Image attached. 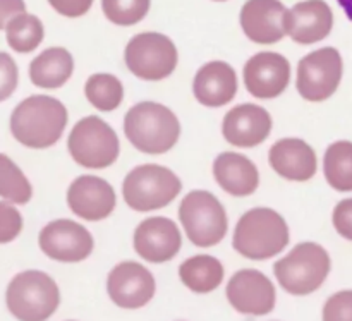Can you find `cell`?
<instances>
[{
  "label": "cell",
  "mask_w": 352,
  "mask_h": 321,
  "mask_svg": "<svg viewBox=\"0 0 352 321\" xmlns=\"http://www.w3.org/2000/svg\"><path fill=\"white\" fill-rule=\"evenodd\" d=\"M67 120L69 112L60 100L48 95H33L12 110L10 133L23 146L45 150L58 143Z\"/></svg>",
  "instance_id": "1"
},
{
  "label": "cell",
  "mask_w": 352,
  "mask_h": 321,
  "mask_svg": "<svg viewBox=\"0 0 352 321\" xmlns=\"http://www.w3.org/2000/svg\"><path fill=\"white\" fill-rule=\"evenodd\" d=\"M291 241L284 217L272 208H251L237 220L232 246L246 260L265 261L277 256Z\"/></svg>",
  "instance_id": "2"
},
{
  "label": "cell",
  "mask_w": 352,
  "mask_h": 321,
  "mask_svg": "<svg viewBox=\"0 0 352 321\" xmlns=\"http://www.w3.org/2000/svg\"><path fill=\"white\" fill-rule=\"evenodd\" d=\"M124 134L141 153L164 155L177 144L181 122L168 107L158 102H140L124 117Z\"/></svg>",
  "instance_id": "3"
},
{
  "label": "cell",
  "mask_w": 352,
  "mask_h": 321,
  "mask_svg": "<svg viewBox=\"0 0 352 321\" xmlns=\"http://www.w3.org/2000/svg\"><path fill=\"white\" fill-rule=\"evenodd\" d=\"M332 268L329 251L316 243H299L274 265L277 282L292 296H308L325 284Z\"/></svg>",
  "instance_id": "4"
},
{
  "label": "cell",
  "mask_w": 352,
  "mask_h": 321,
  "mask_svg": "<svg viewBox=\"0 0 352 321\" xmlns=\"http://www.w3.org/2000/svg\"><path fill=\"white\" fill-rule=\"evenodd\" d=\"M181 191L182 182L177 174L158 164L138 165L122 182L124 201L131 210L140 213L165 208Z\"/></svg>",
  "instance_id": "5"
},
{
  "label": "cell",
  "mask_w": 352,
  "mask_h": 321,
  "mask_svg": "<svg viewBox=\"0 0 352 321\" xmlns=\"http://www.w3.org/2000/svg\"><path fill=\"white\" fill-rule=\"evenodd\" d=\"M6 302L16 320L47 321L60 305V291L45 272L26 270L10 280Z\"/></svg>",
  "instance_id": "6"
},
{
  "label": "cell",
  "mask_w": 352,
  "mask_h": 321,
  "mask_svg": "<svg viewBox=\"0 0 352 321\" xmlns=\"http://www.w3.org/2000/svg\"><path fill=\"white\" fill-rule=\"evenodd\" d=\"M179 220L188 239L196 247H213L223 241L229 219L215 195L203 189L188 192L179 206Z\"/></svg>",
  "instance_id": "7"
},
{
  "label": "cell",
  "mask_w": 352,
  "mask_h": 321,
  "mask_svg": "<svg viewBox=\"0 0 352 321\" xmlns=\"http://www.w3.org/2000/svg\"><path fill=\"white\" fill-rule=\"evenodd\" d=\"M67 150L72 160L81 167L103 170L117 162L120 143L112 126L98 115H86L69 133Z\"/></svg>",
  "instance_id": "8"
},
{
  "label": "cell",
  "mask_w": 352,
  "mask_h": 321,
  "mask_svg": "<svg viewBox=\"0 0 352 321\" xmlns=\"http://www.w3.org/2000/svg\"><path fill=\"white\" fill-rule=\"evenodd\" d=\"M124 62L131 74L143 81H162L174 74L179 52L174 41L164 33L143 31L127 41Z\"/></svg>",
  "instance_id": "9"
},
{
  "label": "cell",
  "mask_w": 352,
  "mask_h": 321,
  "mask_svg": "<svg viewBox=\"0 0 352 321\" xmlns=\"http://www.w3.org/2000/svg\"><path fill=\"white\" fill-rule=\"evenodd\" d=\"M344 76V60L336 47L309 52L299 60L296 89L306 102L322 103L336 95Z\"/></svg>",
  "instance_id": "10"
},
{
  "label": "cell",
  "mask_w": 352,
  "mask_h": 321,
  "mask_svg": "<svg viewBox=\"0 0 352 321\" xmlns=\"http://www.w3.org/2000/svg\"><path fill=\"white\" fill-rule=\"evenodd\" d=\"M38 244L45 256L60 263H79L91 256L95 241L81 223L58 219L47 223L38 236Z\"/></svg>",
  "instance_id": "11"
},
{
  "label": "cell",
  "mask_w": 352,
  "mask_h": 321,
  "mask_svg": "<svg viewBox=\"0 0 352 321\" xmlns=\"http://www.w3.org/2000/svg\"><path fill=\"white\" fill-rule=\"evenodd\" d=\"M227 301L241 315L265 316L274 311L277 292L270 278L260 270L244 268L236 272L226 289Z\"/></svg>",
  "instance_id": "12"
},
{
  "label": "cell",
  "mask_w": 352,
  "mask_h": 321,
  "mask_svg": "<svg viewBox=\"0 0 352 321\" xmlns=\"http://www.w3.org/2000/svg\"><path fill=\"white\" fill-rule=\"evenodd\" d=\"M157 284L144 265L122 261L116 265L107 278V292L116 306L122 309L144 308L153 299Z\"/></svg>",
  "instance_id": "13"
},
{
  "label": "cell",
  "mask_w": 352,
  "mask_h": 321,
  "mask_svg": "<svg viewBox=\"0 0 352 321\" xmlns=\"http://www.w3.org/2000/svg\"><path fill=\"white\" fill-rule=\"evenodd\" d=\"M243 79L246 91L254 98H277L289 88L291 62L277 52H260L244 64Z\"/></svg>",
  "instance_id": "14"
},
{
  "label": "cell",
  "mask_w": 352,
  "mask_h": 321,
  "mask_svg": "<svg viewBox=\"0 0 352 321\" xmlns=\"http://www.w3.org/2000/svg\"><path fill=\"white\" fill-rule=\"evenodd\" d=\"M133 246L141 260L155 265L167 263L181 251V230L167 217H148L134 230Z\"/></svg>",
  "instance_id": "15"
},
{
  "label": "cell",
  "mask_w": 352,
  "mask_h": 321,
  "mask_svg": "<svg viewBox=\"0 0 352 321\" xmlns=\"http://www.w3.org/2000/svg\"><path fill=\"white\" fill-rule=\"evenodd\" d=\"M117 205V195L112 184L98 175H79L67 189V206L86 222L109 219Z\"/></svg>",
  "instance_id": "16"
},
{
  "label": "cell",
  "mask_w": 352,
  "mask_h": 321,
  "mask_svg": "<svg viewBox=\"0 0 352 321\" xmlns=\"http://www.w3.org/2000/svg\"><path fill=\"white\" fill-rule=\"evenodd\" d=\"M274 127L270 112L256 103H241L223 115L222 134L236 148H256L268 140Z\"/></svg>",
  "instance_id": "17"
},
{
  "label": "cell",
  "mask_w": 352,
  "mask_h": 321,
  "mask_svg": "<svg viewBox=\"0 0 352 321\" xmlns=\"http://www.w3.org/2000/svg\"><path fill=\"white\" fill-rule=\"evenodd\" d=\"M287 9L280 0H246L239 23L248 40L258 45L278 43L285 33Z\"/></svg>",
  "instance_id": "18"
},
{
  "label": "cell",
  "mask_w": 352,
  "mask_h": 321,
  "mask_svg": "<svg viewBox=\"0 0 352 321\" xmlns=\"http://www.w3.org/2000/svg\"><path fill=\"white\" fill-rule=\"evenodd\" d=\"M268 164L277 175L291 182H308L318 172L315 148L301 137H282L268 151Z\"/></svg>",
  "instance_id": "19"
},
{
  "label": "cell",
  "mask_w": 352,
  "mask_h": 321,
  "mask_svg": "<svg viewBox=\"0 0 352 321\" xmlns=\"http://www.w3.org/2000/svg\"><path fill=\"white\" fill-rule=\"evenodd\" d=\"M333 30V10L325 0H302L287 9L285 33L299 45L325 40Z\"/></svg>",
  "instance_id": "20"
},
{
  "label": "cell",
  "mask_w": 352,
  "mask_h": 321,
  "mask_svg": "<svg viewBox=\"0 0 352 321\" xmlns=\"http://www.w3.org/2000/svg\"><path fill=\"white\" fill-rule=\"evenodd\" d=\"M236 69L223 60H212L203 64L192 79V93L201 105L208 109H220L229 105L237 95Z\"/></svg>",
  "instance_id": "21"
},
{
  "label": "cell",
  "mask_w": 352,
  "mask_h": 321,
  "mask_svg": "<svg viewBox=\"0 0 352 321\" xmlns=\"http://www.w3.org/2000/svg\"><path fill=\"white\" fill-rule=\"evenodd\" d=\"M215 182L234 198H246L260 188V172L246 155L223 151L213 162Z\"/></svg>",
  "instance_id": "22"
},
{
  "label": "cell",
  "mask_w": 352,
  "mask_h": 321,
  "mask_svg": "<svg viewBox=\"0 0 352 321\" xmlns=\"http://www.w3.org/2000/svg\"><path fill=\"white\" fill-rule=\"evenodd\" d=\"M74 58L64 47H50L31 60L30 79L36 88L58 89L72 78Z\"/></svg>",
  "instance_id": "23"
},
{
  "label": "cell",
  "mask_w": 352,
  "mask_h": 321,
  "mask_svg": "<svg viewBox=\"0 0 352 321\" xmlns=\"http://www.w3.org/2000/svg\"><path fill=\"white\" fill-rule=\"evenodd\" d=\"M181 282L196 294H208L220 287L226 277L223 265L210 254H196L179 267Z\"/></svg>",
  "instance_id": "24"
},
{
  "label": "cell",
  "mask_w": 352,
  "mask_h": 321,
  "mask_svg": "<svg viewBox=\"0 0 352 321\" xmlns=\"http://www.w3.org/2000/svg\"><path fill=\"white\" fill-rule=\"evenodd\" d=\"M323 174L332 189L352 191V141L340 140L330 144L323 157Z\"/></svg>",
  "instance_id": "25"
},
{
  "label": "cell",
  "mask_w": 352,
  "mask_h": 321,
  "mask_svg": "<svg viewBox=\"0 0 352 321\" xmlns=\"http://www.w3.org/2000/svg\"><path fill=\"white\" fill-rule=\"evenodd\" d=\"M85 96L100 112H113L122 105L124 86L117 76L96 72L86 79Z\"/></svg>",
  "instance_id": "26"
},
{
  "label": "cell",
  "mask_w": 352,
  "mask_h": 321,
  "mask_svg": "<svg viewBox=\"0 0 352 321\" xmlns=\"http://www.w3.org/2000/svg\"><path fill=\"white\" fill-rule=\"evenodd\" d=\"M45 27L40 17L23 12L10 19L6 27L7 45L17 54H30L43 41Z\"/></svg>",
  "instance_id": "27"
},
{
  "label": "cell",
  "mask_w": 352,
  "mask_h": 321,
  "mask_svg": "<svg viewBox=\"0 0 352 321\" xmlns=\"http://www.w3.org/2000/svg\"><path fill=\"white\" fill-rule=\"evenodd\" d=\"M0 198L12 205H26L33 198V188L28 177L3 153H0Z\"/></svg>",
  "instance_id": "28"
},
{
  "label": "cell",
  "mask_w": 352,
  "mask_h": 321,
  "mask_svg": "<svg viewBox=\"0 0 352 321\" xmlns=\"http://www.w3.org/2000/svg\"><path fill=\"white\" fill-rule=\"evenodd\" d=\"M151 0H102L107 19L117 26H134L148 16Z\"/></svg>",
  "instance_id": "29"
},
{
  "label": "cell",
  "mask_w": 352,
  "mask_h": 321,
  "mask_svg": "<svg viewBox=\"0 0 352 321\" xmlns=\"http://www.w3.org/2000/svg\"><path fill=\"white\" fill-rule=\"evenodd\" d=\"M323 321H352V291L336 292L323 306Z\"/></svg>",
  "instance_id": "30"
},
{
  "label": "cell",
  "mask_w": 352,
  "mask_h": 321,
  "mask_svg": "<svg viewBox=\"0 0 352 321\" xmlns=\"http://www.w3.org/2000/svg\"><path fill=\"white\" fill-rule=\"evenodd\" d=\"M23 230V217L10 203L0 201V244L12 243Z\"/></svg>",
  "instance_id": "31"
},
{
  "label": "cell",
  "mask_w": 352,
  "mask_h": 321,
  "mask_svg": "<svg viewBox=\"0 0 352 321\" xmlns=\"http://www.w3.org/2000/svg\"><path fill=\"white\" fill-rule=\"evenodd\" d=\"M19 82V69L16 60L6 52H0V102L14 95Z\"/></svg>",
  "instance_id": "32"
},
{
  "label": "cell",
  "mask_w": 352,
  "mask_h": 321,
  "mask_svg": "<svg viewBox=\"0 0 352 321\" xmlns=\"http://www.w3.org/2000/svg\"><path fill=\"white\" fill-rule=\"evenodd\" d=\"M332 223L340 237L352 243V198L337 203L332 213Z\"/></svg>",
  "instance_id": "33"
},
{
  "label": "cell",
  "mask_w": 352,
  "mask_h": 321,
  "mask_svg": "<svg viewBox=\"0 0 352 321\" xmlns=\"http://www.w3.org/2000/svg\"><path fill=\"white\" fill-rule=\"evenodd\" d=\"M93 2L95 0H48L55 12L69 17V19H76V17L88 14L93 7Z\"/></svg>",
  "instance_id": "34"
},
{
  "label": "cell",
  "mask_w": 352,
  "mask_h": 321,
  "mask_svg": "<svg viewBox=\"0 0 352 321\" xmlns=\"http://www.w3.org/2000/svg\"><path fill=\"white\" fill-rule=\"evenodd\" d=\"M26 12L24 0H0V31L6 30L10 19Z\"/></svg>",
  "instance_id": "35"
},
{
  "label": "cell",
  "mask_w": 352,
  "mask_h": 321,
  "mask_svg": "<svg viewBox=\"0 0 352 321\" xmlns=\"http://www.w3.org/2000/svg\"><path fill=\"white\" fill-rule=\"evenodd\" d=\"M337 2H339V5L344 9L347 19H349L352 23V0H337Z\"/></svg>",
  "instance_id": "36"
},
{
  "label": "cell",
  "mask_w": 352,
  "mask_h": 321,
  "mask_svg": "<svg viewBox=\"0 0 352 321\" xmlns=\"http://www.w3.org/2000/svg\"><path fill=\"white\" fill-rule=\"evenodd\" d=\"M213 2H227V0H213Z\"/></svg>",
  "instance_id": "37"
}]
</instances>
